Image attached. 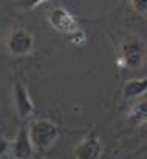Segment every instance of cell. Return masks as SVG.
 <instances>
[{"mask_svg":"<svg viewBox=\"0 0 147 159\" xmlns=\"http://www.w3.org/2000/svg\"><path fill=\"white\" fill-rule=\"evenodd\" d=\"M147 59V47L146 43L135 36H129L121 43V54L118 59L119 66L129 70H138L144 65Z\"/></svg>","mask_w":147,"mask_h":159,"instance_id":"cell-1","label":"cell"},{"mask_svg":"<svg viewBox=\"0 0 147 159\" xmlns=\"http://www.w3.org/2000/svg\"><path fill=\"white\" fill-rule=\"evenodd\" d=\"M48 23L54 31H59V33H62L65 36H70L71 33H74V31L79 30L76 19L64 6H56V8H53L50 11Z\"/></svg>","mask_w":147,"mask_h":159,"instance_id":"cell-4","label":"cell"},{"mask_svg":"<svg viewBox=\"0 0 147 159\" xmlns=\"http://www.w3.org/2000/svg\"><path fill=\"white\" fill-rule=\"evenodd\" d=\"M141 152H143V153H147V144L143 147V148H141Z\"/></svg>","mask_w":147,"mask_h":159,"instance_id":"cell-14","label":"cell"},{"mask_svg":"<svg viewBox=\"0 0 147 159\" xmlns=\"http://www.w3.org/2000/svg\"><path fill=\"white\" fill-rule=\"evenodd\" d=\"M127 122L130 125H135V127H140L143 124L147 122V98L136 102L135 105L132 107V110L129 111L127 114Z\"/></svg>","mask_w":147,"mask_h":159,"instance_id":"cell-9","label":"cell"},{"mask_svg":"<svg viewBox=\"0 0 147 159\" xmlns=\"http://www.w3.org/2000/svg\"><path fill=\"white\" fill-rule=\"evenodd\" d=\"M147 93V76L141 79H130L122 87V98L126 101H133Z\"/></svg>","mask_w":147,"mask_h":159,"instance_id":"cell-8","label":"cell"},{"mask_svg":"<svg viewBox=\"0 0 147 159\" xmlns=\"http://www.w3.org/2000/svg\"><path fill=\"white\" fill-rule=\"evenodd\" d=\"M68 39H70V42H71L73 45H76V47H82V45H85V42H87V34L79 28L78 31L71 33V34L68 36Z\"/></svg>","mask_w":147,"mask_h":159,"instance_id":"cell-10","label":"cell"},{"mask_svg":"<svg viewBox=\"0 0 147 159\" xmlns=\"http://www.w3.org/2000/svg\"><path fill=\"white\" fill-rule=\"evenodd\" d=\"M45 3L44 0H37V2H22V6L26 8V9H33V8H37L39 5Z\"/></svg>","mask_w":147,"mask_h":159,"instance_id":"cell-12","label":"cell"},{"mask_svg":"<svg viewBox=\"0 0 147 159\" xmlns=\"http://www.w3.org/2000/svg\"><path fill=\"white\" fill-rule=\"evenodd\" d=\"M34 145L30 138L28 128H20L11 144V153L16 159H31L34 153Z\"/></svg>","mask_w":147,"mask_h":159,"instance_id":"cell-6","label":"cell"},{"mask_svg":"<svg viewBox=\"0 0 147 159\" xmlns=\"http://www.w3.org/2000/svg\"><path fill=\"white\" fill-rule=\"evenodd\" d=\"M8 150H9V145H8L6 139H5V138H2V155H5Z\"/></svg>","mask_w":147,"mask_h":159,"instance_id":"cell-13","label":"cell"},{"mask_svg":"<svg viewBox=\"0 0 147 159\" xmlns=\"http://www.w3.org/2000/svg\"><path fill=\"white\" fill-rule=\"evenodd\" d=\"M6 48L11 56H28L34 50V36L23 28H16L6 39Z\"/></svg>","mask_w":147,"mask_h":159,"instance_id":"cell-3","label":"cell"},{"mask_svg":"<svg viewBox=\"0 0 147 159\" xmlns=\"http://www.w3.org/2000/svg\"><path fill=\"white\" fill-rule=\"evenodd\" d=\"M14 105H16V111L19 114V117L25 119L28 116H31L34 113V102L28 93V90L25 88V85H22L20 82L14 84Z\"/></svg>","mask_w":147,"mask_h":159,"instance_id":"cell-7","label":"cell"},{"mask_svg":"<svg viewBox=\"0 0 147 159\" xmlns=\"http://www.w3.org/2000/svg\"><path fill=\"white\" fill-rule=\"evenodd\" d=\"M102 153H104V145L98 136L84 138L73 148L74 159H101Z\"/></svg>","mask_w":147,"mask_h":159,"instance_id":"cell-5","label":"cell"},{"mask_svg":"<svg viewBox=\"0 0 147 159\" xmlns=\"http://www.w3.org/2000/svg\"><path fill=\"white\" fill-rule=\"evenodd\" d=\"M28 131H30L31 142L37 152H47L57 141V138L60 134L59 127L54 122H51L50 119H37V120L31 122Z\"/></svg>","mask_w":147,"mask_h":159,"instance_id":"cell-2","label":"cell"},{"mask_svg":"<svg viewBox=\"0 0 147 159\" xmlns=\"http://www.w3.org/2000/svg\"><path fill=\"white\" fill-rule=\"evenodd\" d=\"M130 3H132V9L135 12L147 16V0H135V2H130Z\"/></svg>","mask_w":147,"mask_h":159,"instance_id":"cell-11","label":"cell"}]
</instances>
